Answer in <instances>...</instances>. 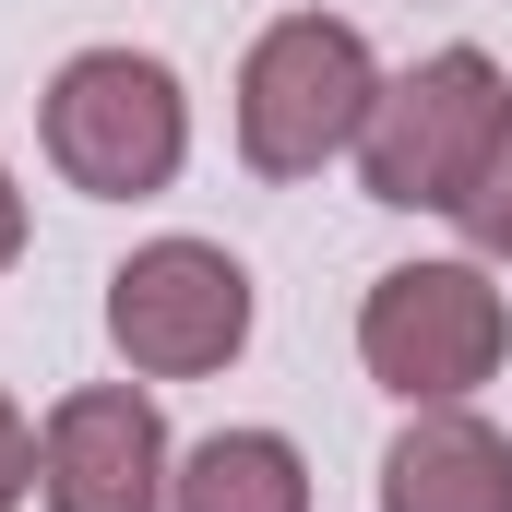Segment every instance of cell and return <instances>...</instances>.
I'll return each mask as SVG.
<instances>
[{
    "label": "cell",
    "instance_id": "6da1fadb",
    "mask_svg": "<svg viewBox=\"0 0 512 512\" xmlns=\"http://www.w3.org/2000/svg\"><path fill=\"white\" fill-rule=\"evenodd\" d=\"M382 96V60L346 12H286L262 24L251 60H239V155L262 179H322L334 155H358Z\"/></svg>",
    "mask_w": 512,
    "mask_h": 512
},
{
    "label": "cell",
    "instance_id": "7a4b0ae2",
    "mask_svg": "<svg viewBox=\"0 0 512 512\" xmlns=\"http://www.w3.org/2000/svg\"><path fill=\"white\" fill-rule=\"evenodd\" d=\"M512 120V72L489 48H429L417 72H393L370 96V131H358V179L393 215H453L465 179L489 167V143Z\"/></svg>",
    "mask_w": 512,
    "mask_h": 512
},
{
    "label": "cell",
    "instance_id": "3957f363",
    "mask_svg": "<svg viewBox=\"0 0 512 512\" xmlns=\"http://www.w3.org/2000/svg\"><path fill=\"white\" fill-rule=\"evenodd\" d=\"M36 131H48V167H60L72 191L143 203V191H167L179 155H191V96H179V72H167L155 48H72V60L48 72Z\"/></svg>",
    "mask_w": 512,
    "mask_h": 512
},
{
    "label": "cell",
    "instance_id": "277c9868",
    "mask_svg": "<svg viewBox=\"0 0 512 512\" xmlns=\"http://www.w3.org/2000/svg\"><path fill=\"white\" fill-rule=\"evenodd\" d=\"M501 346H512V310L489 286V262H393L358 298V358L405 405H465L501 370Z\"/></svg>",
    "mask_w": 512,
    "mask_h": 512
},
{
    "label": "cell",
    "instance_id": "5b68a950",
    "mask_svg": "<svg viewBox=\"0 0 512 512\" xmlns=\"http://www.w3.org/2000/svg\"><path fill=\"white\" fill-rule=\"evenodd\" d=\"M108 346L143 382H203L251 346V274L215 239H143L108 274Z\"/></svg>",
    "mask_w": 512,
    "mask_h": 512
},
{
    "label": "cell",
    "instance_id": "8992f818",
    "mask_svg": "<svg viewBox=\"0 0 512 512\" xmlns=\"http://www.w3.org/2000/svg\"><path fill=\"white\" fill-rule=\"evenodd\" d=\"M167 477H179L167 417H155V393H131V382L60 393L48 429H36V501L48 512H167Z\"/></svg>",
    "mask_w": 512,
    "mask_h": 512
},
{
    "label": "cell",
    "instance_id": "52a82bcc",
    "mask_svg": "<svg viewBox=\"0 0 512 512\" xmlns=\"http://www.w3.org/2000/svg\"><path fill=\"white\" fill-rule=\"evenodd\" d=\"M382 512H512V441L465 405H417L382 453Z\"/></svg>",
    "mask_w": 512,
    "mask_h": 512
},
{
    "label": "cell",
    "instance_id": "ba28073f",
    "mask_svg": "<svg viewBox=\"0 0 512 512\" xmlns=\"http://www.w3.org/2000/svg\"><path fill=\"white\" fill-rule=\"evenodd\" d=\"M167 512H310V465L286 429H215L179 453Z\"/></svg>",
    "mask_w": 512,
    "mask_h": 512
},
{
    "label": "cell",
    "instance_id": "9c48e42d",
    "mask_svg": "<svg viewBox=\"0 0 512 512\" xmlns=\"http://www.w3.org/2000/svg\"><path fill=\"white\" fill-rule=\"evenodd\" d=\"M453 227L477 239V262H501V274H512V120H501V143H489V167L465 179V203H453Z\"/></svg>",
    "mask_w": 512,
    "mask_h": 512
},
{
    "label": "cell",
    "instance_id": "30bf717a",
    "mask_svg": "<svg viewBox=\"0 0 512 512\" xmlns=\"http://www.w3.org/2000/svg\"><path fill=\"white\" fill-rule=\"evenodd\" d=\"M36 501V429H24V405L0 393V512H24Z\"/></svg>",
    "mask_w": 512,
    "mask_h": 512
},
{
    "label": "cell",
    "instance_id": "8fae6325",
    "mask_svg": "<svg viewBox=\"0 0 512 512\" xmlns=\"http://www.w3.org/2000/svg\"><path fill=\"white\" fill-rule=\"evenodd\" d=\"M12 251H24V191H12V167H0V274H12Z\"/></svg>",
    "mask_w": 512,
    "mask_h": 512
}]
</instances>
